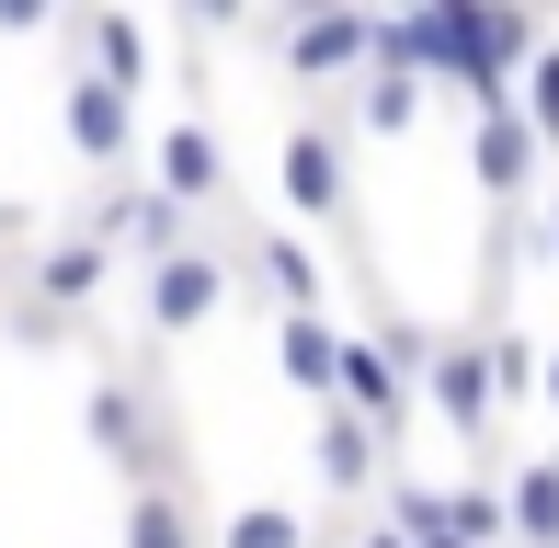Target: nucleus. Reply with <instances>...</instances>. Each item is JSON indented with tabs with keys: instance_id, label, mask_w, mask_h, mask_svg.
<instances>
[{
	"instance_id": "obj_1",
	"label": "nucleus",
	"mask_w": 559,
	"mask_h": 548,
	"mask_svg": "<svg viewBox=\"0 0 559 548\" xmlns=\"http://www.w3.org/2000/svg\"><path fill=\"white\" fill-rule=\"evenodd\" d=\"M274 58L297 69V81H343V69H377V12H354V0H309V12L274 23Z\"/></svg>"
},
{
	"instance_id": "obj_2",
	"label": "nucleus",
	"mask_w": 559,
	"mask_h": 548,
	"mask_svg": "<svg viewBox=\"0 0 559 548\" xmlns=\"http://www.w3.org/2000/svg\"><path fill=\"white\" fill-rule=\"evenodd\" d=\"M92 240H104V252H138V263L194 252V240H183V206H171L160 183H104V206H92Z\"/></svg>"
},
{
	"instance_id": "obj_3",
	"label": "nucleus",
	"mask_w": 559,
	"mask_h": 548,
	"mask_svg": "<svg viewBox=\"0 0 559 548\" xmlns=\"http://www.w3.org/2000/svg\"><path fill=\"white\" fill-rule=\"evenodd\" d=\"M148 183H160L183 217L228 194V148H217V127H206V115H171V127H160V148H148Z\"/></svg>"
},
{
	"instance_id": "obj_4",
	"label": "nucleus",
	"mask_w": 559,
	"mask_h": 548,
	"mask_svg": "<svg viewBox=\"0 0 559 548\" xmlns=\"http://www.w3.org/2000/svg\"><path fill=\"white\" fill-rule=\"evenodd\" d=\"M423 401H435L456 434H491V412H502V389H491V343H435V355H423Z\"/></svg>"
},
{
	"instance_id": "obj_5",
	"label": "nucleus",
	"mask_w": 559,
	"mask_h": 548,
	"mask_svg": "<svg viewBox=\"0 0 559 548\" xmlns=\"http://www.w3.org/2000/svg\"><path fill=\"white\" fill-rule=\"evenodd\" d=\"M343 412H366L377 434L412 412V355H400L389 332H343Z\"/></svg>"
},
{
	"instance_id": "obj_6",
	"label": "nucleus",
	"mask_w": 559,
	"mask_h": 548,
	"mask_svg": "<svg viewBox=\"0 0 559 548\" xmlns=\"http://www.w3.org/2000/svg\"><path fill=\"white\" fill-rule=\"evenodd\" d=\"M69 148H81L92 171H115L126 148H138V92H115V81H69Z\"/></svg>"
},
{
	"instance_id": "obj_7",
	"label": "nucleus",
	"mask_w": 559,
	"mask_h": 548,
	"mask_svg": "<svg viewBox=\"0 0 559 548\" xmlns=\"http://www.w3.org/2000/svg\"><path fill=\"white\" fill-rule=\"evenodd\" d=\"M309 468H320V491H343V503H354V491H377V468H389V434H377V422L366 412H320V445H309Z\"/></svg>"
},
{
	"instance_id": "obj_8",
	"label": "nucleus",
	"mask_w": 559,
	"mask_h": 548,
	"mask_svg": "<svg viewBox=\"0 0 559 548\" xmlns=\"http://www.w3.org/2000/svg\"><path fill=\"white\" fill-rule=\"evenodd\" d=\"M286 206L297 217H343V127L332 115L286 127Z\"/></svg>"
},
{
	"instance_id": "obj_9",
	"label": "nucleus",
	"mask_w": 559,
	"mask_h": 548,
	"mask_svg": "<svg viewBox=\"0 0 559 548\" xmlns=\"http://www.w3.org/2000/svg\"><path fill=\"white\" fill-rule=\"evenodd\" d=\"M468 160H479V183H491L502 206H525V183H537V160H548V138L525 127V104H502V115H479V138H468Z\"/></svg>"
},
{
	"instance_id": "obj_10",
	"label": "nucleus",
	"mask_w": 559,
	"mask_h": 548,
	"mask_svg": "<svg viewBox=\"0 0 559 548\" xmlns=\"http://www.w3.org/2000/svg\"><path fill=\"white\" fill-rule=\"evenodd\" d=\"M217 297H228V263L206 252V240H194V252H171V263H148V320H160V332H194Z\"/></svg>"
},
{
	"instance_id": "obj_11",
	"label": "nucleus",
	"mask_w": 559,
	"mask_h": 548,
	"mask_svg": "<svg viewBox=\"0 0 559 548\" xmlns=\"http://www.w3.org/2000/svg\"><path fill=\"white\" fill-rule=\"evenodd\" d=\"M104 274H115V252H104V240H92V229L46 240V252H35V309H46V320L92 309V297H104Z\"/></svg>"
},
{
	"instance_id": "obj_12",
	"label": "nucleus",
	"mask_w": 559,
	"mask_h": 548,
	"mask_svg": "<svg viewBox=\"0 0 559 548\" xmlns=\"http://www.w3.org/2000/svg\"><path fill=\"white\" fill-rule=\"evenodd\" d=\"M274 378L309 389V401L332 412L343 401V332H332V320H274Z\"/></svg>"
},
{
	"instance_id": "obj_13",
	"label": "nucleus",
	"mask_w": 559,
	"mask_h": 548,
	"mask_svg": "<svg viewBox=\"0 0 559 548\" xmlns=\"http://www.w3.org/2000/svg\"><path fill=\"white\" fill-rule=\"evenodd\" d=\"M251 274L274 286V309H286V320H320V263H309V240H297V229H263V240H251Z\"/></svg>"
},
{
	"instance_id": "obj_14",
	"label": "nucleus",
	"mask_w": 559,
	"mask_h": 548,
	"mask_svg": "<svg viewBox=\"0 0 559 548\" xmlns=\"http://www.w3.org/2000/svg\"><path fill=\"white\" fill-rule=\"evenodd\" d=\"M81 58H92V81L138 92L148 81V23L138 12H81Z\"/></svg>"
},
{
	"instance_id": "obj_15",
	"label": "nucleus",
	"mask_w": 559,
	"mask_h": 548,
	"mask_svg": "<svg viewBox=\"0 0 559 548\" xmlns=\"http://www.w3.org/2000/svg\"><path fill=\"white\" fill-rule=\"evenodd\" d=\"M502 503H514V548H559V457H525Z\"/></svg>"
},
{
	"instance_id": "obj_16",
	"label": "nucleus",
	"mask_w": 559,
	"mask_h": 548,
	"mask_svg": "<svg viewBox=\"0 0 559 548\" xmlns=\"http://www.w3.org/2000/svg\"><path fill=\"white\" fill-rule=\"evenodd\" d=\"M445 537L456 548H514V503L491 480H445Z\"/></svg>"
},
{
	"instance_id": "obj_17",
	"label": "nucleus",
	"mask_w": 559,
	"mask_h": 548,
	"mask_svg": "<svg viewBox=\"0 0 559 548\" xmlns=\"http://www.w3.org/2000/svg\"><path fill=\"white\" fill-rule=\"evenodd\" d=\"M126 548H206V526H194V503H183V491L138 480V503H126Z\"/></svg>"
},
{
	"instance_id": "obj_18",
	"label": "nucleus",
	"mask_w": 559,
	"mask_h": 548,
	"mask_svg": "<svg viewBox=\"0 0 559 548\" xmlns=\"http://www.w3.org/2000/svg\"><path fill=\"white\" fill-rule=\"evenodd\" d=\"M423 92H435L423 69H389V58H377V69H366V104H354V127H366V138H400V127L423 115Z\"/></svg>"
},
{
	"instance_id": "obj_19",
	"label": "nucleus",
	"mask_w": 559,
	"mask_h": 548,
	"mask_svg": "<svg viewBox=\"0 0 559 548\" xmlns=\"http://www.w3.org/2000/svg\"><path fill=\"white\" fill-rule=\"evenodd\" d=\"M92 434H104L126 468H148V412H138V389H126V378H104V389H92Z\"/></svg>"
},
{
	"instance_id": "obj_20",
	"label": "nucleus",
	"mask_w": 559,
	"mask_h": 548,
	"mask_svg": "<svg viewBox=\"0 0 559 548\" xmlns=\"http://www.w3.org/2000/svg\"><path fill=\"white\" fill-rule=\"evenodd\" d=\"M217 548H309V526H297L286 503H240V514L217 526Z\"/></svg>"
},
{
	"instance_id": "obj_21",
	"label": "nucleus",
	"mask_w": 559,
	"mask_h": 548,
	"mask_svg": "<svg viewBox=\"0 0 559 548\" xmlns=\"http://www.w3.org/2000/svg\"><path fill=\"white\" fill-rule=\"evenodd\" d=\"M514 104H525V127H537V138L559 148V35L537 46V69H525V81H514Z\"/></svg>"
},
{
	"instance_id": "obj_22",
	"label": "nucleus",
	"mask_w": 559,
	"mask_h": 548,
	"mask_svg": "<svg viewBox=\"0 0 559 548\" xmlns=\"http://www.w3.org/2000/svg\"><path fill=\"white\" fill-rule=\"evenodd\" d=\"M354 548H412V537H400V526H366V537H354Z\"/></svg>"
},
{
	"instance_id": "obj_23",
	"label": "nucleus",
	"mask_w": 559,
	"mask_h": 548,
	"mask_svg": "<svg viewBox=\"0 0 559 548\" xmlns=\"http://www.w3.org/2000/svg\"><path fill=\"white\" fill-rule=\"evenodd\" d=\"M537 389H548V412H559V355H548V378H537Z\"/></svg>"
},
{
	"instance_id": "obj_24",
	"label": "nucleus",
	"mask_w": 559,
	"mask_h": 548,
	"mask_svg": "<svg viewBox=\"0 0 559 548\" xmlns=\"http://www.w3.org/2000/svg\"><path fill=\"white\" fill-rule=\"evenodd\" d=\"M548 252H559V194H548Z\"/></svg>"
}]
</instances>
